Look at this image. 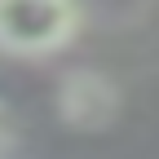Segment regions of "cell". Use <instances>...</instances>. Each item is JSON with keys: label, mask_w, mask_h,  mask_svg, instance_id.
<instances>
[{"label": "cell", "mask_w": 159, "mask_h": 159, "mask_svg": "<svg viewBox=\"0 0 159 159\" xmlns=\"http://www.w3.org/2000/svg\"><path fill=\"white\" fill-rule=\"evenodd\" d=\"M80 31L75 0H0V49L44 57L66 49Z\"/></svg>", "instance_id": "1"}, {"label": "cell", "mask_w": 159, "mask_h": 159, "mask_svg": "<svg viewBox=\"0 0 159 159\" xmlns=\"http://www.w3.org/2000/svg\"><path fill=\"white\" fill-rule=\"evenodd\" d=\"M9 142H13V137H9V124H5V115H0V159L9 155Z\"/></svg>", "instance_id": "3"}, {"label": "cell", "mask_w": 159, "mask_h": 159, "mask_svg": "<svg viewBox=\"0 0 159 159\" xmlns=\"http://www.w3.org/2000/svg\"><path fill=\"white\" fill-rule=\"evenodd\" d=\"M57 115L71 128H106L119 115V89L102 71H71L57 84Z\"/></svg>", "instance_id": "2"}]
</instances>
